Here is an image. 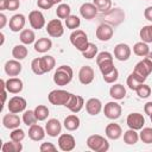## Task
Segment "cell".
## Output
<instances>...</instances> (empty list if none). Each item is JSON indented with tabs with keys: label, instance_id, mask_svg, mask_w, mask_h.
<instances>
[{
	"label": "cell",
	"instance_id": "9",
	"mask_svg": "<svg viewBox=\"0 0 152 152\" xmlns=\"http://www.w3.org/2000/svg\"><path fill=\"white\" fill-rule=\"evenodd\" d=\"M28 21H30V25L32 26V28H36V30H40L45 26V18H44L43 13L38 10L30 12Z\"/></svg>",
	"mask_w": 152,
	"mask_h": 152
},
{
	"label": "cell",
	"instance_id": "13",
	"mask_svg": "<svg viewBox=\"0 0 152 152\" xmlns=\"http://www.w3.org/2000/svg\"><path fill=\"white\" fill-rule=\"evenodd\" d=\"M113 33H114L113 27H112L110 25L106 24V23L100 24V25L97 26V28H96V37H97V39L101 40V42H107V40H109V39L113 37Z\"/></svg>",
	"mask_w": 152,
	"mask_h": 152
},
{
	"label": "cell",
	"instance_id": "53",
	"mask_svg": "<svg viewBox=\"0 0 152 152\" xmlns=\"http://www.w3.org/2000/svg\"><path fill=\"white\" fill-rule=\"evenodd\" d=\"M144 112H145V114H147L148 116L152 115V101H148V102L145 103V106H144Z\"/></svg>",
	"mask_w": 152,
	"mask_h": 152
},
{
	"label": "cell",
	"instance_id": "38",
	"mask_svg": "<svg viewBox=\"0 0 152 152\" xmlns=\"http://www.w3.org/2000/svg\"><path fill=\"white\" fill-rule=\"evenodd\" d=\"M140 38L145 43H152V25L142 26V28L139 32Z\"/></svg>",
	"mask_w": 152,
	"mask_h": 152
},
{
	"label": "cell",
	"instance_id": "57",
	"mask_svg": "<svg viewBox=\"0 0 152 152\" xmlns=\"http://www.w3.org/2000/svg\"><path fill=\"white\" fill-rule=\"evenodd\" d=\"M146 58H148V59L152 62V52H148V55L146 56Z\"/></svg>",
	"mask_w": 152,
	"mask_h": 152
},
{
	"label": "cell",
	"instance_id": "31",
	"mask_svg": "<svg viewBox=\"0 0 152 152\" xmlns=\"http://www.w3.org/2000/svg\"><path fill=\"white\" fill-rule=\"evenodd\" d=\"M40 64H42L43 71H44V72H49V71H51V70L55 68L56 61H55V58H53L52 56L48 55V56L40 57Z\"/></svg>",
	"mask_w": 152,
	"mask_h": 152
},
{
	"label": "cell",
	"instance_id": "3",
	"mask_svg": "<svg viewBox=\"0 0 152 152\" xmlns=\"http://www.w3.org/2000/svg\"><path fill=\"white\" fill-rule=\"evenodd\" d=\"M70 43H71L78 51L83 52V51L87 49L88 44H89V42H88V36H87V33H86L83 30L76 28V30H74L72 33L70 34Z\"/></svg>",
	"mask_w": 152,
	"mask_h": 152
},
{
	"label": "cell",
	"instance_id": "54",
	"mask_svg": "<svg viewBox=\"0 0 152 152\" xmlns=\"http://www.w3.org/2000/svg\"><path fill=\"white\" fill-rule=\"evenodd\" d=\"M144 17L146 20L152 21V6H148L145 11H144Z\"/></svg>",
	"mask_w": 152,
	"mask_h": 152
},
{
	"label": "cell",
	"instance_id": "45",
	"mask_svg": "<svg viewBox=\"0 0 152 152\" xmlns=\"http://www.w3.org/2000/svg\"><path fill=\"white\" fill-rule=\"evenodd\" d=\"M137 95L139 96V97H141V99H146V97H148L150 95H151V88H150V86H147V84H145V83H142V84H140L138 88H137Z\"/></svg>",
	"mask_w": 152,
	"mask_h": 152
},
{
	"label": "cell",
	"instance_id": "35",
	"mask_svg": "<svg viewBox=\"0 0 152 152\" xmlns=\"http://www.w3.org/2000/svg\"><path fill=\"white\" fill-rule=\"evenodd\" d=\"M138 140H139V134L137 133L135 129L129 128L128 131L125 132V134H124V141L127 145H134L135 142H138Z\"/></svg>",
	"mask_w": 152,
	"mask_h": 152
},
{
	"label": "cell",
	"instance_id": "25",
	"mask_svg": "<svg viewBox=\"0 0 152 152\" xmlns=\"http://www.w3.org/2000/svg\"><path fill=\"white\" fill-rule=\"evenodd\" d=\"M121 134H122V129H121L120 125L114 124V122L107 125V127H106V135H107V138H109L112 140H116V139H119L121 137Z\"/></svg>",
	"mask_w": 152,
	"mask_h": 152
},
{
	"label": "cell",
	"instance_id": "51",
	"mask_svg": "<svg viewBox=\"0 0 152 152\" xmlns=\"http://www.w3.org/2000/svg\"><path fill=\"white\" fill-rule=\"evenodd\" d=\"M109 58H113L112 53L108 52V51H102V52H100V53L96 56V63L99 64L100 62H102V61H104V59H109Z\"/></svg>",
	"mask_w": 152,
	"mask_h": 152
},
{
	"label": "cell",
	"instance_id": "5",
	"mask_svg": "<svg viewBox=\"0 0 152 152\" xmlns=\"http://www.w3.org/2000/svg\"><path fill=\"white\" fill-rule=\"evenodd\" d=\"M137 75H139L140 77H142L144 80L147 78V76L152 72V62L148 59V58H144L142 61L138 62L135 68H134V71Z\"/></svg>",
	"mask_w": 152,
	"mask_h": 152
},
{
	"label": "cell",
	"instance_id": "48",
	"mask_svg": "<svg viewBox=\"0 0 152 152\" xmlns=\"http://www.w3.org/2000/svg\"><path fill=\"white\" fill-rule=\"evenodd\" d=\"M31 69H32V71H33L36 75H43V74H45V72L43 71V68H42V64H40V57H39V58H34V59L32 61V63H31Z\"/></svg>",
	"mask_w": 152,
	"mask_h": 152
},
{
	"label": "cell",
	"instance_id": "20",
	"mask_svg": "<svg viewBox=\"0 0 152 152\" xmlns=\"http://www.w3.org/2000/svg\"><path fill=\"white\" fill-rule=\"evenodd\" d=\"M2 125L8 128V129H14V128H18L19 125H20V118L15 114V113H8L6 115H4L2 118Z\"/></svg>",
	"mask_w": 152,
	"mask_h": 152
},
{
	"label": "cell",
	"instance_id": "46",
	"mask_svg": "<svg viewBox=\"0 0 152 152\" xmlns=\"http://www.w3.org/2000/svg\"><path fill=\"white\" fill-rule=\"evenodd\" d=\"M10 138L11 140H14V141H23L24 138H25V132L21 129V128H14L11 134H10Z\"/></svg>",
	"mask_w": 152,
	"mask_h": 152
},
{
	"label": "cell",
	"instance_id": "50",
	"mask_svg": "<svg viewBox=\"0 0 152 152\" xmlns=\"http://www.w3.org/2000/svg\"><path fill=\"white\" fill-rule=\"evenodd\" d=\"M39 150L42 151V152H49V151H56L57 150V147L52 144V142H43L42 145H40V147H39Z\"/></svg>",
	"mask_w": 152,
	"mask_h": 152
},
{
	"label": "cell",
	"instance_id": "33",
	"mask_svg": "<svg viewBox=\"0 0 152 152\" xmlns=\"http://www.w3.org/2000/svg\"><path fill=\"white\" fill-rule=\"evenodd\" d=\"M34 39H36V34H34V32L32 30L25 28V30L21 31V33H20V40H21L23 44H25V45L32 44L34 42Z\"/></svg>",
	"mask_w": 152,
	"mask_h": 152
},
{
	"label": "cell",
	"instance_id": "26",
	"mask_svg": "<svg viewBox=\"0 0 152 152\" xmlns=\"http://www.w3.org/2000/svg\"><path fill=\"white\" fill-rule=\"evenodd\" d=\"M63 124H64L65 129H68V131H76L80 127V118L77 115H75V114L68 115L64 119Z\"/></svg>",
	"mask_w": 152,
	"mask_h": 152
},
{
	"label": "cell",
	"instance_id": "16",
	"mask_svg": "<svg viewBox=\"0 0 152 152\" xmlns=\"http://www.w3.org/2000/svg\"><path fill=\"white\" fill-rule=\"evenodd\" d=\"M25 23H26V19H25L24 14H20V13L14 14L10 19V30L13 32H19L24 28Z\"/></svg>",
	"mask_w": 152,
	"mask_h": 152
},
{
	"label": "cell",
	"instance_id": "6",
	"mask_svg": "<svg viewBox=\"0 0 152 152\" xmlns=\"http://www.w3.org/2000/svg\"><path fill=\"white\" fill-rule=\"evenodd\" d=\"M46 32L50 37L53 38H58L61 36H63L64 33V28H63V24L59 19H52L46 25Z\"/></svg>",
	"mask_w": 152,
	"mask_h": 152
},
{
	"label": "cell",
	"instance_id": "11",
	"mask_svg": "<svg viewBox=\"0 0 152 152\" xmlns=\"http://www.w3.org/2000/svg\"><path fill=\"white\" fill-rule=\"evenodd\" d=\"M126 122L129 128L138 131V129H141L142 126L145 125V119H144L142 114H140V113H131V114H128Z\"/></svg>",
	"mask_w": 152,
	"mask_h": 152
},
{
	"label": "cell",
	"instance_id": "8",
	"mask_svg": "<svg viewBox=\"0 0 152 152\" xmlns=\"http://www.w3.org/2000/svg\"><path fill=\"white\" fill-rule=\"evenodd\" d=\"M103 113H104V115H106L108 119L115 120V119L120 118V115H121V106H120L118 102H114V101L107 102V103L104 104Z\"/></svg>",
	"mask_w": 152,
	"mask_h": 152
},
{
	"label": "cell",
	"instance_id": "47",
	"mask_svg": "<svg viewBox=\"0 0 152 152\" xmlns=\"http://www.w3.org/2000/svg\"><path fill=\"white\" fill-rule=\"evenodd\" d=\"M102 76H103V80L106 83H114L119 77V71L116 68H114L110 72H108L107 75H102Z\"/></svg>",
	"mask_w": 152,
	"mask_h": 152
},
{
	"label": "cell",
	"instance_id": "36",
	"mask_svg": "<svg viewBox=\"0 0 152 152\" xmlns=\"http://www.w3.org/2000/svg\"><path fill=\"white\" fill-rule=\"evenodd\" d=\"M99 69L101 71L102 75H107L108 72H110L115 66H114V63H113V58H109V59H104L102 62H100L99 64Z\"/></svg>",
	"mask_w": 152,
	"mask_h": 152
},
{
	"label": "cell",
	"instance_id": "7",
	"mask_svg": "<svg viewBox=\"0 0 152 152\" xmlns=\"http://www.w3.org/2000/svg\"><path fill=\"white\" fill-rule=\"evenodd\" d=\"M26 100L21 96H13L12 99H10L8 101V110L10 113H20V112H24L25 108H26Z\"/></svg>",
	"mask_w": 152,
	"mask_h": 152
},
{
	"label": "cell",
	"instance_id": "56",
	"mask_svg": "<svg viewBox=\"0 0 152 152\" xmlns=\"http://www.w3.org/2000/svg\"><path fill=\"white\" fill-rule=\"evenodd\" d=\"M7 4H8L7 0H0V11L7 10Z\"/></svg>",
	"mask_w": 152,
	"mask_h": 152
},
{
	"label": "cell",
	"instance_id": "52",
	"mask_svg": "<svg viewBox=\"0 0 152 152\" xmlns=\"http://www.w3.org/2000/svg\"><path fill=\"white\" fill-rule=\"evenodd\" d=\"M7 1H8V4H7V10L8 11H15L20 6L19 0H7Z\"/></svg>",
	"mask_w": 152,
	"mask_h": 152
},
{
	"label": "cell",
	"instance_id": "2",
	"mask_svg": "<svg viewBox=\"0 0 152 152\" xmlns=\"http://www.w3.org/2000/svg\"><path fill=\"white\" fill-rule=\"evenodd\" d=\"M87 146L95 152H106L109 148L108 140L99 134H93L87 139Z\"/></svg>",
	"mask_w": 152,
	"mask_h": 152
},
{
	"label": "cell",
	"instance_id": "41",
	"mask_svg": "<svg viewBox=\"0 0 152 152\" xmlns=\"http://www.w3.org/2000/svg\"><path fill=\"white\" fill-rule=\"evenodd\" d=\"M34 113H36V116H37L38 121H43L49 115V108L46 106H44V104H38L34 108Z\"/></svg>",
	"mask_w": 152,
	"mask_h": 152
},
{
	"label": "cell",
	"instance_id": "39",
	"mask_svg": "<svg viewBox=\"0 0 152 152\" xmlns=\"http://www.w3.org/2000/svg\"><path fill=\"white\" fill-rule=\"evenodd\" d=\"M23 121H24V124L27 125V126L34 125V124L38 121L34 110H26V112H24V114H23Z\"/></svg>",
	"mask_w": 152,
	"mask_h": 152
},
{
	"label": "cell",
	"instance_id": "12",
	"mask_svg": "<svg viewBox=\"0 0 152 152\" xmlns=\"http://www.w3.org/2000/svg\"><path fill=\"white\" fill-rule=\"evenodd\" d=\"M103 18H106V21H108L109 24L118 25L124 20L125 13L120 8H114V10H109L108 12H106Z\"/></svg>",
	"mask_w": 152,
	"mask_h": 152
},
{
	"label": "cell",
	"instance_id": "24",
	"mask_svg": "<svg viewBox=\"0 0 152 152\" xmlns=\"http://www.w3.org/2000/svg\"><path fill=\"white\" fill-rule=\"evenodd\" d=\"M45 133L46 131H44V128L37 124L30 126V129H28V137L30 139L34 140V141H39V140H43L44 137H45Z\"/></svg>",
	"mask_w": 152,
	"mask_h": 152
},
{
	"label": "cell",
	"instance_id": "49",
	"mask_svg": "<svg viewBox=\"0 0 152 152\" xmlns=\"http://www.w3.org/2000/svg\"><path fill=\"white\" fill-rule=\"evenodd\" d=\"M37 5L42 10H50L55 4L51 0H37Z\"/></svg>",
	"mask_w": 152,
	"mask_h": 152
},
{
	"label": "cell",
	"instance_id": "59",
	"mask_svg": "<svg viewBox=\"0 0 152 152\" xmlns=\"http://www.w3.org/2000/svg\"><path fill=\"white\" fill-rule=\"evenodd\" d=\"M0 37H1V43H0V44L2 45V44H4V33H0Z\"/></svg>",
	"mask_w": 152,
	"mask_h": 152
},
{
	"label": "cell",
	"instance_id": "17",
	"mask_svg": "<svg viewBox=\"0 0 152 152\" xmlns=\"http://www.w3.org/2000/svg\"><path fill=\"white\" fill-rule=\"evenodd\" d=\"M83 104H84V100H83V97L82 96H80V95H71V97H70V100L68 101V103L65 104V107L69 109V110H71L72 113H78L82 108H83Z\"/></svg>",
	"mask_w": 152,
	"mask_h": 152
},
{
	"label": "cell",
	"instance_id": "58",
	"mask_svg": "<svg viewBox=\"0 0 152 152\" xmlns=\"http://www.w3.org/2000/svg\"><path fill=\"white\" fill-rule=\"evenodd\" d=\"M51 1H52L55 5H56V4H61V2H62V0H51Z\"/></svg>",
	"mask_w": 152,
	"mask_h": 152
},
{
	"label": "cell",
	"instance_id": "27",
	"mask_svg": "<svg viewBox=\"0 0 152 152\" xmlns=\"http://www.w3.org/2000/svg\"><path fill=\"white\" fill-rule=\"evenodd\" d=\"M51 46H52V42H51V39H49V38H39L36 43H34V50L37 51V52H46V51H49L50 49H51Z\"/></svg>",
	"mask_w": 152,
	"mask_h": 152
},
{
	"label": "cell",
	"instance_id": "21",
	"mask_svg": "<svg viewBox=\"0 0 152 152\" xmlns=\"http://www.w3.org/2000/svg\"><path fill=\"white\" fill-rule=\"evenodd\" d=\"M45 131H46L48 135L55 138V137L59 135V133L62 131V125L57 119H50L45 125Z\"/></svg>",
	"mask_w": 152,
	"mask_h": 152
},
{
	"label": "cell",
	"instance_id": "60",
	"mask_svg": "<svg viewBox=\"0 0 152 152\" xmlns=\"http://www.w3.org/2000/svg\"><path fill=\"white\" fill-rule=\"evenodd\" d=\"M150 119H151V122H152V115H151V116H150Z\"/></svg>",
	"mask_w": 152,
	"mask_h": 152
},
{
	"label": "cell",
	"instance_id": "42",
	"mask_svg": "<svg viewBox=\"0 0 152 152\" xmlns=\"http://www.w3.org/2000/svg\"><path fill=\"white\" fill-rule=\"evenodd\" d=\"M81 25V20L77 15H69L66 19H65V26L70 30H76L78 28V26Z\"/></svg>",
	"mask_w": 152,
	"mask_h": 152
},
{
	"label": "cell",
	"instance_id": "32",
	"mask_svg": "<svg viewBox=\"0 0 152 152\" xmlns=\"http://www.w3.org/2000/svg\"><path fill=\"white\" fill-rule=\"evenodd\" d=\"M21 150H23L21 141H14V140L5 142L2 145V147H1L2 152H20Z\"/></svg>",
	"mask_w": 152,
	"mask_h": 152
},
{
	"label": "cell",
	"instance_id": "4",
	"mask_svg": "<svg viewBox=\"0 0 152 152\" xmlns=\"http://www.w3.org/2000/svg\"><path fill=\"white\" fill-rule=\"evenodd\" d=\"M71 93L63 90V89H55L52 91H50V94L48 95V99L50 101V103L55 104V106H65L68 103V101L71 97Z\"/></svg>",
	"mask_w": 152,
	"mask_h": 152
},
{
	"label": "cell",
	"instance_id": "10",
	"mask_svg": "<svg viewBox=\"0 0 152 152\" xmlns=\"http://www.w3.org/2000/svg\"><path fill=\"white\" fill-rule=\"evenodd\" d=\"M58 146H59V148L62 151H65V152L72 151L75 148V146H76L75 138L71 134H68V133L61 134L59 138H58Z\"/></svg>",
	"mask_w": 152,
	"mask_h": 152
},
{
	"label": "cell",
	"instance_id": "30",
	"mask_svg": "<svg viewBox=\"0 0 152 152\" xmlns=\"http://www.w3.org/2000/svg\"><path fill=\"white\" fill-rule=\"evenodd\" d=\"M133 52L137 55V56H140V57H146L150 52V48L147 45V43L145 42H138L134 44L133 46Z\"/></svg>",
	"mask_w": 152,
	"mask_h": 152
},
{
	"label": "cell",
	"instance_id": "37",
	"mask_svg": "<svg viewBox=\"0 0 152 152\" xmlns=\"http://www.w3.org/2000/svg\"><path fill=\"white\" fill-rule=\"evenodd\" d=\"M70 12H71V8L68 4H59L56 10V14L59 19H66L70 15Z\"/></svg>",
	"mask_w": 152,
	"mask_h": 152
},
{
	"label": "cell",
	"instance_id": "34",
	"mask_svg": "<svg viewBox=\"0 0 152 152\" xmlns=\"http://www.w3.org/2000/svg\"><path fill=\"white\" fill-rule=\"evenodd\" d=\"M12 56L14 57V59H18V61H21L24 58H26L27 56V48L25 45H15L12 50Z\"/></svg>",
	"mask_w": 152,
	"mask_h": 152
},
{
	"label": "cell",
	"instance_id": "18",
	"mask_svg": "<svg viewBox=\"0 0 152 152\" xmlns=\"http://www.w3.org/2000/svg\"><path fill=\"white\" fill-rule=\"evenodd\" d=\"M114 56L119 61H127L131 56V48L127 44L120 43L114 48Z\"/></svg>",
	"mask_w": 152,
	"mask_h": 152
},
{
	"label": "cell",
	"instance_id": "55",
	"mask_svg": "<svg viewBox=\"0 0 152 152\" xmlns=\"http://www.w3.org/2000/svg\"><path fill=\"white\" fill-rule=\"evenodd\" d=\"M6 23H7V18H6V15L4 13H1L0 14V28H4Z\"/></svg>",
	"mask_w": 152,
	"mask_h": 152
},
{
	"label": "cell",
	"instance_id": "14",
	"mask_svg": "<svg viewBox=\"0 0 152 152\" xmlns=\"http://www.w3.org/2000/svg\"><path fill=\"white\" fill-rule=\"evenodd\" d=\"M78 80L82 84H90L94 80V70L89 65H84L78 71Z\"/></svg>",
	"mask_w": 152,
	"mask_h": 152
},
{
	"label": "cell",
	"instance_id": "22",
	"mask_svg": "<svg viewBox=\"0 0 152 152\" xmlns=\"http://www.w3.org/2000/svg\"><path fill=\"white\" fill-rule=\"evenodd\" d=\"M21 71V64L18 59H11L5 63V72L8 76H18Z\"/></svg>",
	"mask_w": 152,
	"mask_h": 152
},
{
	"label": "cell",
	"instance_id": "23",
	"mask_svg": "<svg viewBox=\"0 0 152 152\" xmlns=\"http://www.w3.org/2000/svg\"><path fill=\"white\" fill-rule=\"evenodd\" d=\"M86 109H87L88 114H90V115H97L101 112V109H102V103H101V101L99 99L91 97V99H89L87 101Z\"/></svg>",
	"mask_w": 152,
	"mask_h": 152
},
{
	"label": "cell",
	"instance_id": "19",
	"mask_svg": "<svg viewBox=\"0 0 152 152\" xmlns=\"http://www.w3.org/2000/svg\"><path fill=\"white\" fill-rule=\"evenodd\" d=\"M5 87L8 93L18 94L23 90V81L18 77H11L5 82Z\"/></svg>",
	"mask_w": 152,
	"mask_h": 152
},
{
	"label": "cell",
	"instance_id": "15",
	"mask_svg": "<svg viewBox=\"0 0 152 152\" xmlns=\"http://www.w3.org/2000/svg\"><path fill=\"white\" fill-rule=\"evenodd\" d=\"M97 11H99L97 7H96L94 4H91V2H84V4L80 7V13H81V15H82L84 19H88V20L95 18L96 14H97Z\"/></svg>",
	"mask_w": 152,
	"mask_h": 152
},
{
	"label": "cell",
	"instance_id": "28",
	"mask_svg": "<svg viewBox=\"0 0 152 152\" xmlns=\"http://www.w3.org/2000/svg\"><path fill=\"white\" fill-rule=\"evenodd\" d=\"M109 95L115 100H122L126 95V89L122 84H114L109 89Z\"/></svg>",
	"mask_w": 152,
	"mask_h": 152
},
{
	"label": "cell",
	"instance_id": "1",
	"mask_svg": "<svg viewBox=\"0 0 152 152\" xmlns=\"http://www.w3.org/2000/svg\"><path fill=\"white\" fill-rule=\"evenodd\" d=\"M74 76V71L69 65H61L56 69L55 74H53V82L57 86H66L71 82Z\"/></svg>",
	"mask_w": 152,
	"mask_h": 152
},
{
	"label": "cell",
	"instance_id": "40",
	"mask_svg": "<svg viewBox=\"0 0 152 152\" xmlns=\"http://www.w3.org/2000/svg\"><path fill=\"white\" fill-rule=\"evenodd\" d=\"M93 4L102 13L108 12L110 10V7H112V0H93Z\"/></svg>",
	"mask_w": 152,
	"mask_h": 152
},
{
	"label": "cell",
	"instance_id": "44",
	"mask_svg": "<svg viewBox=\"0 0 152 152\" xmlns=\"http://www.w3.org/2000/svg\"><path fill=\"white\" fill-rule=\"evenodd\" d=\"M96 53H97V46H96L95 44H93V43H89L88 46H87V49L82 52L83 57L87 58V59H91V58H94V57L96 56Z\"/></svg>",
	"mask_w": 152,
	"mask_h": 152
},
{
	"label": "cell",
	"instance_id": "29",
	"mask_svg": "<svg viewBox=\"0 0 152 152\" xmlns=\"http://www.w3.org/2000/svg\"><path fill=\"white\" fill-rule=\"evenodd\" d=\"M144 82H145V80H144L142 77H140L139 75H137L135 72H132V74L127 77V86H128V88L132 89V90H137V88H138L140 84H142Z\"/></svg>",
	"mask_w": 152,
	"mask_h": 152
},
{
	"label": "cell",
	"instance_id": "43",
	"mask_svg": "<svg viewBox=\"0 0 152 152\" xmlns=\"http://www.w3.org/2000/svg\"><path fill=\"white\" fill-rule=\"evenodd\" d=\"M139 138L145 144H152V128L151 127L141 128V132L139 134Z\"/></svg>",
	"mask_w": 152,
	"mask_h": 152
}]
</instances>
